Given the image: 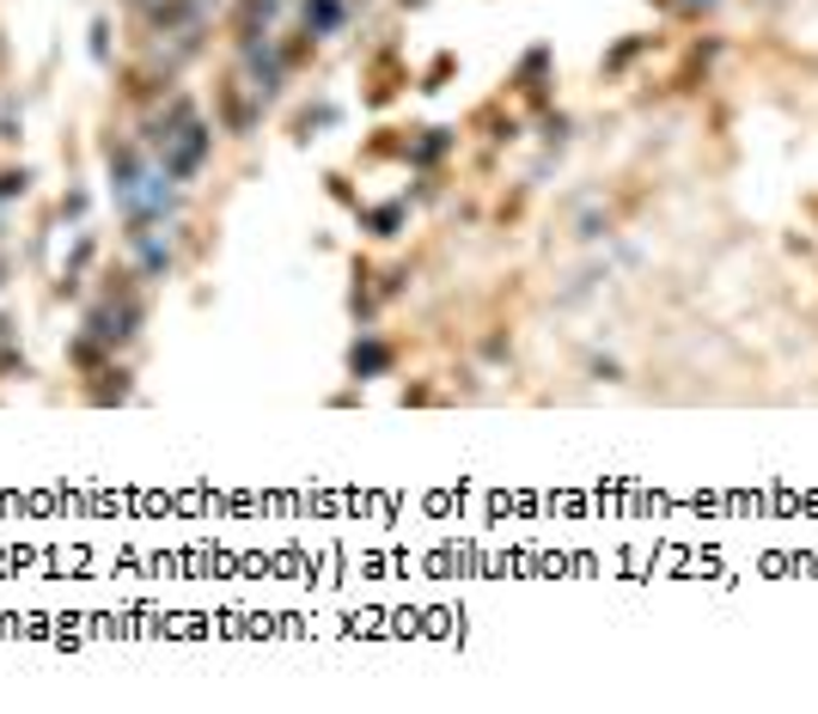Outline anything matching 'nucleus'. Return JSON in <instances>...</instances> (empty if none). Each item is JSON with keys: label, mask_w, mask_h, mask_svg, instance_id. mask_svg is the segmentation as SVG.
Wrapping results in <instances>:
<instances>
[{"label": "nucleus", "mask_w": 818, "mask_h": 714, "mask_svg": "<svg viewBox=\"0 0 818 714\" xmlns=\"http://www.w3.org/2000/svg\"><path fill=\"white\" fill-rule=\"evenodd\" d=\"M135 281H141V275H117V269H110V275H105V294L86 306V324H80V330H93L110 355H117V348H129V342L141 336V324H147V306H141Z\"/></svg>", "instance_id": "f257e3e1"}, {"label": "nucleus", "mask_w": 818, "mask_h": 714, "mask_svg": "<svg viewBox=\"0 0 818 714\" xmlns=\"http://www.w3.org/2000/svg\"><path fill=\"white\" fill-rule=\"evenodd\" d=\"M208 147H215V128H208V123L196 116V123L178 128V135H171L154 159H159V171H166L171 184H190V177H196V171L208 165Z\"/></svg>", "instance_id": "f03ea898"}, {"label": "nucleus", "mask_w": 818, "mask_h": 714, "mask_svg": "<svg viewBox=\"0 0 818 714\" xmlns=\"http://www.w3.org/2000/svg\"><path fill=\"white\" fill-rule=\"evenodd\" d=\"M184 123H196V104H190L184 93H171V104L159 110V116H147V123H141V147H147V153H159V147H166V140L178 135Z\"/></svg>", "instance_id": "7ed1b4c3"}, {"label": "nucleus", "mask_w": 818, "mask_h": 714, "mask_svg": "<svg viewBox=\"0 0 818 714\" xmlns=\"http://www.w3.org/2000/svg\"><path fill=\"white\" fill-rule=\"evenodd\" d=\"M220 116H227L232 135H251V123H257V110L239 98V86H220Z\"/></svg>", "instance_id": "20e7f679"}, {"label": "nucleus", "mask_w": 818, "mask_h": 714, "mask_svg": "<svg viewBox=\"0 0 818 714\" xmlns=\"http://www.w3.org/2000/svg\"><path fill=\"white\" fill-rule=\"evenodd\" d=\"M306 25H312V32H337L342 7H337V0H306Z\"/></svg>", "instance_id": "39448f33"}, {"label": "nucleus", "mask_w": 818, "mask_h": 714, "mask_svg": "<svg viewBox=\"0 0 818 714\" xmlns=\"http://www.w3.org/2000/svg\"><path fill=\"white\" fill-rule=\"evenodd\" d=\"M25 189H32V171H25V165L0 171V208H7V202H19V196H25Z\"/></svg>", "instance_id": "423d86ee"}, {"label": "nucleus", "mask_w": 818, "mask_h": 714, "mask_svg": "<svg viewBox=\"0 0 818 714\" xmlns=\"http://www.w3.org/2000/svg\"><path fill=\"white\" fill-rule=\"evenodd\" d=\"M93 56H98V62L110 67V25H105V19H98V25H93Z\"/></svg>", "instance_id": "0eeeda50"}, {"label": "nucleus", "mask_w": 818, "mask_h": 714, "mask_svg": "<svg viewBox=\"0 0 818 714\" xmlns=\"http://www.w3.org/2000/svg\"><path fill=\"white\" fill-rule=\"evenodd\" d=\"M80 214H86V189H68L62 196V220H80Z\"/></svg>", "instance_id": "6e6552de"}, {"label": "nucleus", "mask_w": 818, "mask_h": 714, "mask_svg": "<svg viewBox=\"0 0 818 714\" xmlns=\"http://www.w3.org/2000/svg\"><path fill=\"white\" fill-rule=\"evenodd\" d=\"M7 342H13V318H7V311H0V348H7Z\"/></svg>", "instance_id": "1a4fd4ad"}, {"label": "nucleus", "mask_w": 818, "mask_h": 714, "mask_svg": "<svg viewBox=\"0 0 818 714\" xmlns=\"http://www.w3.org/2000/svg\"><path fill=\"white\" fill-rule=\"evenodd\" d=\"M0 281H7V263H0Z\"/></svg>", "instance_id": "9d476101"}]
</instances>
